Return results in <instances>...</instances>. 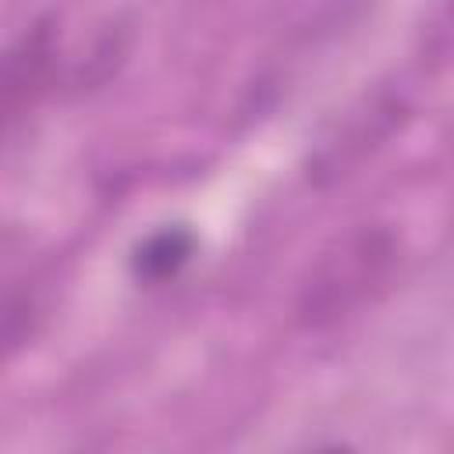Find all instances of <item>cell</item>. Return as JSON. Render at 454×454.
<instances>
[{
  "label": "cell",
  "mask_w": 454,
  "mask_h": 454,
  "mask_svg": "<svg viewBox=\"0 0 454 454\" xmlns=\"http://www.w3.org/2000/svg\"><path fill=\"white\" fill-rule=\"evenodd\" d=\"M394 259V241L387 234L365 231L344 241L333 255L319 262V273L305 287L301 312L309 323H326L344 316L351 305H358L372 284H380L390 270Z\"/></svg>",
  "instance_id": "obj_1"
},
{
  "label": "cell",
  "mask_w": 454,
  "mask_h": 454,
  "mask_svg": "<svg viewBox=\"0 0 454 454\" xmlns=\"http://www.w3.org/2000/svg\"><path fill=\"white\" fill-rule=\"evenodd\" d=\"M188 255H192V234L188 231H160L138 248L135 270L145 280H163V277H174L177 266L188 262Z\"/></svg>",
  "instance_id": "obj_2"
}]
</instances>
